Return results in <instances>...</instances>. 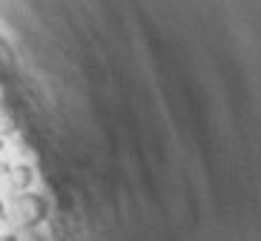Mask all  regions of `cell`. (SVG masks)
<instances>
[{"label":"cell","mask_w":261,"mask_h":241,"mask_svg":"<svg viewBox=\"0 0 261 241\" xmlns=\"http://www.w3.org/2000/svg\"><path fill=\"white\" fill-rule=\"evenodd\" d=\"M0 241H17L15 235H0Z\"/></svg>","instance_id":"cell-4"},{"label":"cell","mask_w":261,"mask_h":241,"mask_svg":"<svg viewBox=\"0 0 261 241\" xmlns=\"http://www.w3.org/2000/svg\"><path fill=\"white\" fill-rule=\"evenodd\" d=\"M17 129V115L6 101H0V135H12Z\"/></svg>","instance_id":"cell-3"},{"label":"cell","mask_w":261,"mask_h":241,"mask_svg":"<svg viewBox=\"0 0 261 241\" xmlns=\"http://www.w3.org/2000/svg\"><path fill=\"white\" fill-rule=\"evenodd\" d=\"M46 216H49V204L43 195L23 193V195H17L15 204H12V221L17 227H26V230L38 227Z\"/></svg>","instance_id":"cell-1"},{"label":"cell","mask_w":261,"mask_h":241,"mask_svg":"<svg viewBox=\"0 0 261 241\" xmlns=\"http://www.w3.org/2000/svg\"><path fill=\"white\" fill-rule=\"evenodd\" d=\"M9 181H12V187L20 190V193H26V190L32 187V181H35V172H32V167H15V170L9 172Z\"/></svg>","instance_id":"cell-2"},{"label":"cell","mask_w":261,"mask_h":241,"mask_svg":"<svg viewBox=\"0 0 261 241\" xmlns=\"http://www.w3.org/2000/svg\"><path fill=\"white\" fill-rule=\"evenodd\" d=\"M0 216H3V204H0Z\"/></svg>","instance_id":"cell-5"}]
</instances>
